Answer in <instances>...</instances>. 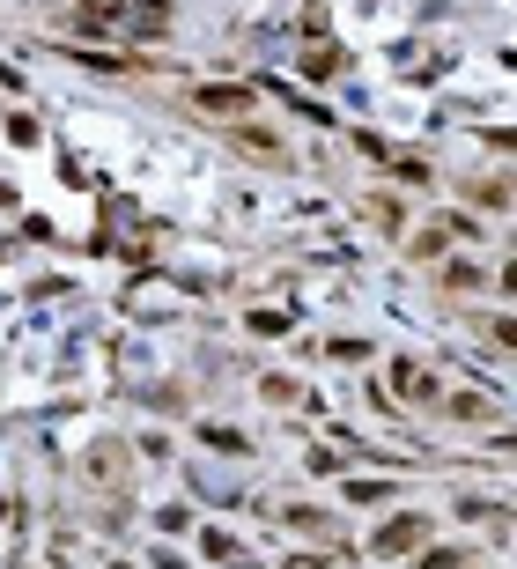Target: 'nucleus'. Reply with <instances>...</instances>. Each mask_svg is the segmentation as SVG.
I'll use <instances>...</instances> for the list:
<instances>
[{
  "instance_id": "f257e3e1",
  "label": "nucleus",
  "mask_w": 517,
  "mask_h": 569,
  "mask_svg": "<svg viewBox=\"0 0 517 569\" xmlns=\"http://www.w3.org/2000/svg\"><path fill=\"white\" fill-rule=\"evenodd\" d=\"M458 237H473V222H466V215H444V222H429V230H421L407 252H414V259H444Z\"/></svg>"
},
{
  "instance_id": "f03ea898",
  "label": "nucleus",
  "mask_w": 517,
  "mask_h": 569,
  "mask_svg": "<svg viewBox=\"0 0 517 569\" xmlns=\"http://www.w3.org/2000/svg\"><path fill=\"white\" fill-rule=\"evenodd\" d=\"M392 392H399V400H414V407H429L436 400V370L429 363H392Z\"/></svg>"
},
{
  "instance_id": "7ed1b4c3",
  "label": "nucleus",
  "mask_w": 517,
  "mask_h": 569,
  "mask_svg": "<svg viewBox=\"0 0 517 569\" xmlns=\"http://www.w3.org/2000/svg\"><path fill=\"white\" fill-rule=\"evenodd\" d=\"M421 540H429V518L407 510V518H392L385 533H377V555H407V547H421Z\"/></svg>"
},
{
  "instance_id": "20e7f679",
  "label": "nucleus",
  "mask_w": 517,
  "mask_h": 569,
  "mask_svg": "<svg viewBox=\"0 0 517 569\" xmlns=\"http://www.w3.org/2000/svg\"><path fill=\"white\" fill-rule=\"evenodd\" d=\"M193 104H200V111H229V119H244V111H252L244 89H193Z\"/></svg>"
},
{
  "instance_id": "39448f33",
  "label": "nucleus",
  "mask_w": 517,
  "mask_h": 569,
  "mask_svg": "<svg viewBox=\"0 0 517 569\" xmlns=\"http://www.w3.org/2000/svg\"><path fill=\"white\" fill-rule=\"evenodd\" d=\"M451 414H458V422H481V414H488V400H481V392H451V400H444Z\"/></svg>"
},
{
  "instance_id": "423d86ee",
  "label": "nucleus",
  "mask_w": 517,
  "mask_h": 569,
  "mask_svg": "<svg viewBox=\"0 0 517 569\" xmlns=\"http://www.w3.org/2000/svg\"><path fill=\"white\" fill-rule=\"evenodd\" d=\"M444 289H481V267H466V259H451V267H444Z\"/></svg>"
},
{
  "instance_id": "0eeeda50",
  "label": "nucleus",
  "mask_w": 517,
  "mask_h": 569,
  "mask_svg": "<svg viewBox=\"0 0 517 569\" xmlns=\"http://www.w3.org/2000/svg\"><path fill=\"white\" fill-rule=\"evenodd\" d=\"M370 222H385V230H399V200H385V193H377V200H370Z\"/></svg>"
}]
</instances>
